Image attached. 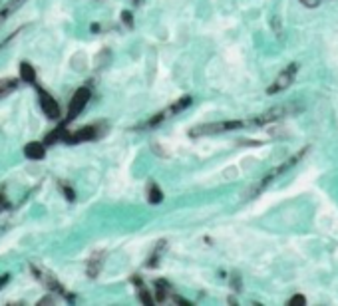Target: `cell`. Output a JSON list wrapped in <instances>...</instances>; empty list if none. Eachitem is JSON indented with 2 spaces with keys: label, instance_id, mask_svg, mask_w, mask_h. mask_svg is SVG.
<instances>
[{
  "label": "cell",
  "instance_id": "cell-19",
  "mask_svg": "<svg viewBox=\"0 0 338 306\" xmlns=\"http://www.w3.org/2000/svg\"><path fill=\"white\" fill-rule=\"evenodd\" d=\"M48 302H50V304L54 302V300H52V296H44V300H40L38 304H48Z\"/></svg>",
  "mask_w": 338,
  "mask_h": 306
},
{
  "label": "cell",
  "instance_id": "cell-4",
  "mask_svg": "<svg viewBox=\"0 0 338 306\" xmlns=\"http://www.w3.org/2000/svg\"><path fill=\"white\" fill-rule=\"evenodd\" d=\"M38 98H40L42 111H44L48 117H58V115H60V105H58V102L46 90H38Z\"/></svg>",
  "mask_w": 338,
  "mask_h": 306
},
{
  "label": "cell",
  "instance_id": "cell-2",
  "mask_svg": "<svg viewBox=\"0 0 338 306\" xmlns=\"http://www.w3.org/2000/svg\"><path fill=\"white\" fill-rule=\"evenodd\" d=\"M90 98H92V92L88 90V88H80V90H76V94L72 96V100H70V105H68V113H66V121H64V125H68L70 121H74L84 109H86V105L90 102Z\"/></svg>",
  "mask_w": 338,
  "mask_h": 306
},
{
  "label": "cell",
  "instance_id": "cell-9",
  "mask_svg": "<svg viewBox=\"0 0 338 306\" xmlns=\"http://www.w3.org/2000/svg\"><path fill=\"white\" fill-rule=\"evenodd\" d=\"M24 155H26L28 159H44L46 147H44V143H40V141H32V143H28V145L24 147Z\"/></svg>",
  "mask_w": 338,
  "mask_h": 306
},
{
  "label": "cell",
  "instance_id": "cell-3",
  "mask_svg": "<svg viewBox=\"0 0 338 306\" xmlns=\"http://www.w3.org/2000/svg\"><path fill=\"white\" fill-rule=\"evenodd\" d=\"M296 72H298V66H296V64H290L286 70H282L281 74L277 76V80L271 84V88H269L267 92L273 96V94H279V92H282V90H286V88L292 84Z\"/></svg>",
  "mask_w": 338,
  "mask_h": 306
},
{
  "label": "cell",
  "instance_id": "cell-10",
  "mask_svg": "<svg viewBox=\"0 0 338 306\" xmlns=\"http://www.w3.org/2000/svg\"><path fill=\"white\" fill-rule=\"evenodd\" d=\"M20 78L24 82H28V84H34L36 82V70H34V66L28 64V62H22L20 64Z\"/></svg>",
  "mask_w": 338,
  "mask_h": 306
},
{
  "label": "cell",
  "instance_id": "cell-11",
  "mask_svg": "<svg viewBox=\"0 0 338 306\" xmlns=\"http://www.w3.org/2000/svg\"><path fill=\"white\" fill-rule=\"evenodd\" d=\"M161 199H163L161 189H159L157 185H149V189H147V201L151 205H157V203H161Z\"/></svg>",
  "mask_w": 338,
  "mask_h": 306
},
{
  "label": "cell",
  "instance_id": "cell-16",
  "mask_svg": "<svg viewBox=\"0 0 338 306\" xmlns=\"http://www.w3.org/2000/svg\"><path fill=\"white\" fill-rule=\"evenodd\" d=\"M300 4H304L306 8H316L320 4V0H300Z\"/></svg>",
  "mask_w": 338,
  "mask_h": 306
},
{
  "label": "cell",
  "instance_id": "cell-5",
  "mask_svg": "<svg viewBox=\"0 0 338 306\" xmlns=\"http://www.w3.org/2000/svg\"><path fill=\"white\" fill-rule=\"evenodd\" d=\"M32 272L42 280V284H46L48 288H52V290H56V292H60V294H66V290L62 288V284L58 282L56 278L48 272V270H44V268H40L38 264H32Z\"/></svg>",
  "mask_w": 338,
  "mask_h": 306
},
{
  "label": "cell",
  "instance_id": "cell-21",
  "mask_svg": "<svg viewBox=\"0 0 338 306\" xmlns=\"http://www.w3.org/2000/svg\"><path fill=\"white\" fill-rule=\"evenodd\" d=\"M24 0H12V6H16V4H22Z\"/></svg>",
  "mask_w": 338,
  "mask_h": 306
},
{
  "label": "cell",
  "instance_id": "cell-22",
  "mask_svg": "<svg viewBox=\"0 0 338 306\" xmlns=\"http://www.w3.org/2000/svg\"><path fill=\"white\" fill-rule=\"evenodd\" d=\"M0 22H2V18H0Z\"/></svg>",
  "mask_w": 338,
  "mask_h": 306
},
{
  "label": "cell",
  "instance_id": "cell-7",
  "mask_svg": "<svg viewBox=\"0 0 338 306\" xmlns=\"http://www.w3.org/2000/svg\"><path fill=\"white\" fill-rule=\"evenodd\" d=\"M284 115H286V105H277V107L269 109L267 113L259 115V117L255 119V123H257V125H267V123H273V121L281 119V117H284Z\"/></svg>",
  "mask_w": 338,
  "mask_h": 306
},
{
  "label": "cell",
  "instance_id": "cell-13",
  "mask_svg": "<svg viewBox=\"0 0 338 306\" xmlns=\"http://www.w3.org/2000/svg\"><path fill=\"white\" fill-rule=\"evenodd\" d=\"M135 286H137V290H139V298H141V302H145V304H153V300H151V296H149V292L147 290H143L137 282H135Z\"/></svg>",
  "mask_w": 338,
  "mask_h": 306
},
{
  "label": "cell",
  "instance_id": "cell-18",
  "mask_svg": "<svg viewBox=\"0 0 338 306\" xmlns=\"http://www.w3.org/2000/svg\"><path fill=\"white\" fill-rule=\"evenodd\" d=\"M64 195H68V199H70V201H74V191H72L68 185H64Z\"/></svg>",
  "mask_w": 338,
  "mask_h": 306
},
{
  "label": "cell",
  "instance_id": "cell-20",
  "mask_svg": "<svg viewBox=\"0 0 338 306\" xmlns=\"http://www.w3.org/2000/svg\"><path fill=\"white\" fill-rule=\"evenodd\" d=\"M8 278H10V276H8V274H4V276H2V278H0V286H4V284H6V280H8Z\"/></svg>",
  "mask_w": 338,
  "mask_h": 306
},
{
  "label": "cell",
  "instance_id": "cell-15",
  "mask_svg": "<svg viewBox=\"0 0 338 306\" xmlns=\"http://www.w3.org/2000/svg\"><path fill=\"white\" fill-rule=\"evenodd\" d=\"M10 203H8V199H6V195H4V191L0 189V211H4V209H8Z\"/></svg>",
  "mask_w": 338,
  "mask_h": 306
},
{
  "label": "cell",
  "instance_id": "cell-17",
  "mask_svg": "<svg viewBox=\"0 0 338 306\" xmlns=\"http://www.w3.org/2000/svg\"><path fill=\"white\" fill-rule=\"evenodd\" d=\"M121 20L125 22V26H131V22H133V20H131V14H129V12H123V14H121Z\"/></svg>",
  "mask_w": 338,
  "mask_h": 306
},
{
  "label": "cell",
  "instance_id": "cell-14",
  "mask_svg": "<svg viewBox=\"0 0 338 306\" xmlns=\"http://www.w3.org/2000/svg\"><path fill=\"white\" fill-rule=\"evenodd\" d=\"M286 304H288V306H304V304H306V298H304L302 294H294V296H292V298H290Z\"/></svg>",
  "mask_w": 338,
  "mask_h": 306
},
{
  "label": "cell",
  "instance_id": "cell-6",
  "mask_svg": "<svg viewBox=\"0 0 338 306\" xmlns=\"http://www.w3.org/2000/svg\"><path fill=\"white\" fill-rule=\"evenodd\" d=\"M96 137H98V125H86V127L78 129L76 133L68 135V139H70L72 143H80V141H92V139H96Z\"/></svg>",
  "mask_w": 338,
  "mask_h": 306
},
{
  "label": "cell",
  "instance_id": "cell-12",
  "mask_svg": "<svg viewBox=\"0 0 338 306\" xmlns=\"http://www.w3.org/2000/svg\"><path fill=\"white\" fill-rule=\"evenodd\" d=\"M14 86H16V80H0V96L14 90Z\"/></svg>",
  "mask_w": 338,
  "mask_h": 306
},
{
  "label": "cell",
  "instance_id": "cell-1",
  "mask_svg": "<svg viewBox=\"0 0 338 306\" xmlns=\"http://www.w3.org/2000/svg\"><path fill=\"white\" fill-rule=\"evenodd\" d=\"M243 121H211V123H199L195 127L189 129L191 137H205V135H217V133H225L243 127Z\"/></svg>",
  "mask_w": 338,
  "mask_h": 306
},
{
  "label": "cell",
  "instance_id": "cell-8",
  "mask_svg": "<svg viewBox=\"0 0 338 306\" xmlns=\"http://www.w3.org/2000/svg\"><path fill=\"white\" fill-rule=\"evenodd\" d=\"M104 251H100V253H94L92 258L88 260V268H86V272H88V276L90 278H98V274L102 272V264H104Z\"/></svg>",
  "mask_w": 338,
  "mask_h": 306
}]
</instances>
